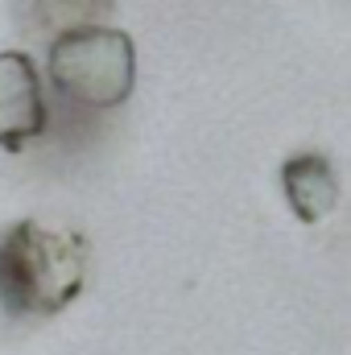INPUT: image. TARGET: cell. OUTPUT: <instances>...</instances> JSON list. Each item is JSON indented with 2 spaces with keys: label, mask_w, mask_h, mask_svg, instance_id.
I'll list each match as a JSON object with an SVG mask.
<instances>
[{
  "label": "cell",
  "mask_w": 351,
  "mask_h": 355,
  "mask_svg": "<svg viewBox=\"0 0 351 355\" xmlns=\"http://www.w3.org/2000/svg\"><path fill=\"white\" fill-rule=\"evenodd\" d=\"M46 132V99L33 62L21 50H0V149L17 153Z\"/></svg>",
  "instance_id": "3"
},
{
  "label": "cell",
  "mask_w": 351,
  "mask_h": 355,
  "mask_svg": "<svg viewBox=\"0 0 351 355\" xmlns=\"http://www.w3.org/2000/svg\"><path fill=\"white\" fill-rule=\"evenodd\" d=\"M281 190L302 223H323L339 202V178L327 153H298L281 166Z\"/></svg>",
  "instance_id": "4"
},
{
  "label": "cell",
  "mask_w": 351,
  "mask_h": 355,
  "mask_svg": "<svg viewBox=\"0 0 351 355\" xmlns=\"http://www.w3.org/2000/svg\"><path fill=\"white\" fill-rule=\"evenodd\" d=\"M112 0H37V21L46 29H58V33H71V29H87L95 17L108 12Z\"/></svg>",
  "instance_id": "5"
},
{
  "label": "cell",
  "mask_w": 351,
  "mask_h": 355,
  "mask_svg": "<svg viewBox=\"0 0 351 355\" xmlns=\"http://www.w3.org/2000/svg\"><path fill=\"white\" fill-rule=\"evenodd\" d=\"M50 79L75 103L116 107L132 95L137 83V50L124 29H71L50 42Z\"/></svg>",
  "instance_id": "2"
},
{
  "label": "cell",
  "mask_w": 351,
  "mask_h": 355,
  "mask_svg": "<svg viewBox=\"0 0 351 355\" xmlns=\"http://www.w3.org/2000/svg\"><path fill=\"white\" fill-rule=\"evenodd\" d=\"M87 281V240L75 227L12 223L0 236V306L12 318L62 314Z\"/></svg>",
  "instance_id": "1"
}]
</instances>
